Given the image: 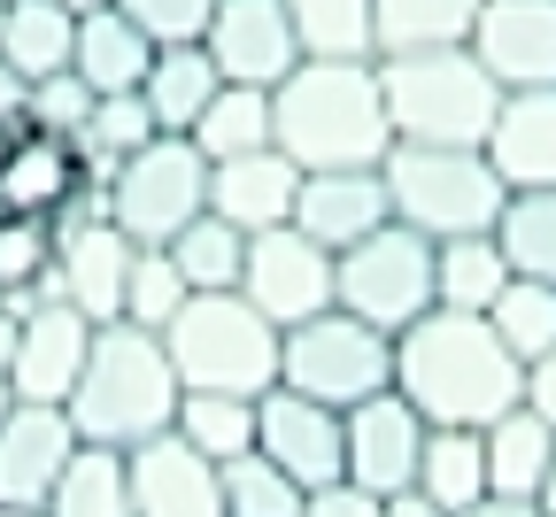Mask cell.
Segmentation results:
<instances>
[{
	"label": "cell",
	"instance_id": "obj_1",
	"mask_svg": "<svg viewBox=\"0 0 556 517\" xmlns=\"http://www.w3.org/2000/svg\"><path fill=\"white\" fill-rule=\"evenodd\" d=\"M394 394L426 425H495L526 402V363L495 340V325L471 310H426L394 332Z\"/></svg>",
	"mask_w": 556,
	"mask_h": 517
},
{
	"label": "cell",
	"instance_id": "obj_2",
	"mask_svg": "<svg viewBox=\"0 0 556 517\" xmlns=\"http://www.w3.org/2000/svg\"><path fill=\"white\" fill-rule=\"evenodd\" d=\"M270 147L294 171H371L387 163L394 124L379 93V62H294L270 86Z\"/></svg>",
	"mask_w": 556,
	"mask_h": 517
},
{
	"label": "cell",
	"instance_id": "obj_3",
	"mask_svg": "<svg viewBox=\"0 0 556 517\" xmlns=\"http://www.w3.org/2000/svg\"><path fill=\"white\" fill-rule=\"evenodd\" d=\"M178 371H170V348L163 332H139V325H93V348H86V371L70 387V425L78 440H101V449H139V440L170 432L178 417Z\"/></svg>",
	"mask_w": 556,
	"mask_h": 517
},
{
	"label": "cell",
	"instance_id": "obj_4",
	"mask_svg": "<svg viewBox=\"0 0 556 517\" xmlns=\"http://www.w3.org/2000/svg\"><path fill=\"white\" fill-rule=\"evenodd\" d=\"M379 93L394 139L417 147H486L503 109V86L486 78L471 47H426V54H379Z\"/></svg>",
	"mask_w": 556,
	"mask_h": 517
},
{
	"label": "cell",
	"instance_id": "obj_5",
	"mask_svg": "<svg viewBox=\"0 0 556 517\" xmlns=\"http://www.w3.org/2000/svg\"><path fill=\"white\" fill-rule=\"evenodd\" d=\"M387 201H394V225L426 232V240H464V232H495L503 225V171L486 163V147H417L394 139L387 147Z\"/></svg>",
	"mask_w": 556,
	"mask_h": 517
},
{
	"label": "cell",
	"instance_id": "obj_6",
	"mask_svg": "<svg viewBox=\"0 0 556 517\" xmlns=\"http://www.w3.org/2000/svg\"><path fill=\"white\" fill-rule=\"evenodd\" d=\"M170 371L186 394H270L278 387V325L248 293H186V310L163 325Z\"/></svg>",
	"mask_w": 556,
	"mask_h": 517
},
{
	"label": "cell",
	"instance_id": "obj_7",
	"mask_svg": "<svg viewBox=\"0 0 556 517\" xmlns=\"http://www.w3.org/2000/svg\"><path fill=\"white\" fill-rule=\"evenodd\" d=\"M278 387H294L325 409H356L394 387V340L348 310H317L278 332Z\"/></svg>",
	"mask_w": 556,
	"mask_h": 517
},
{
	"label": "cell",
	"instance_id": "obj_8",
	"mask_svg": "<svg viewBox=\"0 0 556 517\" xmlns=\"http://www.w3.org/2000/svg\"><path fill=\"white\" fill-rule=\"evenodd\" d=\"M433 302H441L433 240H426V232H409V225H394V216H387L379 232H364L356 248H340V255H332V310L379 325L387 340L409 332Z\"/></svg>",
	"mask_w": 556,
	"mask_h": 517
},
{
	"label": "cell",
	"instance_id": "obj_9",
	"mask_svg": "<svg viewBox=\"0 0 556 517\" xmlns=\"http://www.w3.org/2000/svg\"><path fill=\"white\" fill-rule=\"evenodd\" d=\"M208 209V155L186 131H155L139 155L109 171V225L131 248H170Z\"/></svg>",
	"mask_w": 556,
	"mask_h": 517
},
{
	"label": "cell",
	"instance_id": "obj_10",
	"mask_svg": "<svg viewBox=\"0 0 556 517\" xmlns=\"http://www.w3.org/2000/svg\"><path fill=\"white\" fill-rule=\"evenodd\" d=\"M240 293L287 332L317 310H332V248H317L302 225H270V232H248V270H240Z\"/></svg>",
	"mask_w": 556,
	"mask_h": 517
},
{
	"label": "cell",
	"instance_id": "obj_11",
	"mask_svg": "<svg viewBox=\"0 0 556 517\" xmlns=\"http://www.w3.org/2000/svg\"><path fill=\"white\" fill-rule=\"evenodd\" d=\"M255 449L287 471L302 494L348 479V432H340V409L294 394V387H270L255 394Z\"/></svg>",
	"mask_w": 556,
	"mask_h": 517
},
{
	"label": "cell",
	"instance_id": "obj_12",
	"mask_svg": "<svg viewBox=\"0 0 556 517\" xmlns=\"http://www.w3.org/2000/svg\"><path fill=\"white\" fill-rule=\"evenodd\" d=\"M201 47H208V62H217L225 86H263V93L302 62V39H294L287 0H217Z\"/></svg>",
	"mask_w": 556,
	"mask_h": 517
},
{
	"label": "cell",
	"instance_id": "obj_13",
	"mask_svg": "<svg viewBox=\"0 0 556 517\" xmlns=\"http://www.w3.org/2000/svg\"><path fill=\"white\" fill-rule=\"evenodd\" d=\"M340 432H348V487H364V494H402L417 487V456H426V417H417L394 387L356 402V409H340Z\"/></svg>",
	"mask_w": 556,
	"mask_h": 517
},
{
	"label": "cell",
	"instance_id": "obj_14",
	"mask_svg": "<svg viewBox=\"0 0 556 517\" xmlns=\"http://www.w3.org/2000/svg\"><path fill=\"white\" fill-rule=\"evenodd\" d=\"M131 240L109 225H78V232H62L54 240V270L39 278V302H70L78 317L93 325H116L124 317V286H131Z\"/></svg>",
	"mask_w": 556,
	"mask_h": 517
},
{
	"label": "cell",
	"instance_id": "obj_15",
	"mask_svg": "<svg viewBox=\"0 0 556 517\" xmlns=\"http://www.w3.org/2000/svg\"><path fill=\"white\" fill-rule=\"evenodd\" d=\"M464 47L486 62V78L503 93L556 86V0H479V24Z\"/></svg>",
	"mask_w": 556,
	"mask_h": 517
},
{
	"label": "cell",
	"instance_id": "obj_16",
	"mask_svg": "<svg viewBox=\"0 0 556 517\" xmlns=\"http://www.w3.org/2000/svg\"><path fill=\"white\" fill-rule=\"evenodd\" d=\"M70 456H78L70 409L62 402H16L0 417V509H47Z\"/></svg>",
	"mask_w": 556,
	"mask_h": 517
},
{
	"label": "cell",
	"instance_id": "obj_17",
	"mask_svg": "<svg viewBox=\"0 0 556 517\" xmlns=\"http://www.w3.org/2000/svg\"><path fill=\"white\" fill-rule=\"evenodd\" d=\"M131 464V517H225V479L201 449H186L178 432H155L124 449Z\"/></svg>",
	"mask_w": 556,
	"mask_h": 517
},
{
	"label": "cell",
	"instance_id": "obj_18",
	"mask_svg": "<svg viewBox=\"0 0 556 517\" xmlns=\"http://www.w3.org/2000/svg\"><path fill=\"white\" fill-rule=\"evenodd\" d=\"M93 348V317H78L70 302H31L16 325V355H9V387L16 402H70Z\"/></svg>",
	"mask_w": 556,
	"mask_h": 517
},
{
	"label": "cell",
	"instance_id": "obj_19",
	"mask_svg": "<svg viewBox=\"0 0 556 517\" xmlns=\"http://www.w3.org/2000/svg\"><path fill=\"white\" fill-rule=\"evenodd\" d=\"M387 216H394V201H387L379 163L371 171H302V186H294V225L332 255L356 248L364 232H379Z\"/></svg>",
	"mask_w": 556,
	"mask_h": 517
},
{
	"label": "cell",
	"instance_id": "obj_20",
	"mask_svg": "<svg viewBox=\"0 0 556 517\" xmlns=\"http://www.w3.org/2000/svg\"><path fill=\"white\" fill-rule=\"evenodd\" d=\"M86 163H78V139H62V131H39L16 116V139H9V155H0V209L9 216H54L70 193H78Z\"/></svg>",
	"mask_w": 556,
	"mask_h": 517
},
{
	"label": "cell",
	"instance_id": "obj_21",
	"mask_svg": "<svg viewBox=\"0 0 556 517\" xmlns=\"http://www.w3.org/2000/svg\"><path fill=\"white\" fill-rule=\"evenodd\" d=\"M294 186L302 171L278 155V147H255V155L232 163H208V209L240 232H270V225H294Z\"/></svg>",
	"mask_w": 556,
	"mask_h": 517
},
{
	"label": "cell",
	"instance_id": "obj_22",
	"mask_svg": "<svg viewBox=\"0 0 556 517\" xmlns=\"http://www.w3.org/2000/svg\"><path fill=\"white\" fill-rule=\"evenodd\" d=\"M486 163L503 171L510 193H526V186H556V86L503 93L495 131H486Z\"/></svg>",
	"mask_w": 556,
	"mask_h": 517
},
{
	"label": "cell",
	"instance_id": "obj_23",
	"mask_svg": "<svg viewBox=\"0 0 556 517\" xmlns=\"http://www.w3.org/2000/svg\"><path fill=\"white\" fill-rule=\"evenodd\" d=\"M155 62V39L139 31L116 0L109 9H86L78 16V47H70V70L93 86V93H139V78H148Z\"/></svg>",
	"mask_w": 556,
	"mask_h": 517
},
{
	"label": "cell",
	"instance_id": "obj_24",
	"mask_svg": "<svg viewBox=\"0 0 556 517\" xmlns=\"http://www.w3.org/2000/svg\"><path fill=\"white\" fill-rule=\"evenodd\" d=\"M479 440H486V494L533 502L541 479H548V456H556V425L518 402V409H503L495 425H479Z\"/></svg>",
	"mask_w": 556,
	"mask_h": 517
},
{
	"label": "cell",
	"instance_id": "obj_25",
	"mask_svg": "<svg viewBox=\"0 0 556 517\" xmlns=\"http://www.w3.org/2000/svg\"><path fill=\"white\" fill-rule=\"evenodd\" d=\"M217 62H208L201 39H178V47H155L148 62V78H139V101H148L155 131H193V116L217 101Z\"/></svg>",
	"mask_w": 556,
	"mask_h": 517
},
{
	"label": "cell",
	"instance_id": "obj_26",
	"mask_svg": "<svg viewBox=\"0 0 556 517\" xmlns=\"http://www.w3.org/2000/svg\"><path fill=\"white\" fill-rule=\"evenodd\" d=\"M39 517H131V464H124V449L78 440V456L62 464V479H54Z\"/></svg>",
	"mask_w": 556,
	"mask_h": 517
},
{
	"label": "cell",
	"instance_id": "obj_27",
	"mask_svg": "<svg viewBox=\"0 0 556 517\" xmlns=\"http://www.w3.org/2000/svg\"><path fill=\"white\" fill-rule=\"evenodd\" d=\"M471 24H479V0H371V47L379 54L464 47Z\"/></svg>",
	"mask_w": 556,
	"mask_h": 517
},
{
	"label": "cell",
	"instance_id": "obj_28",
	"mask_svg": "<svg viewBox=\"0 0 556 517\" xmlns=\"http://www.w3.org/2000/svg\"><path fill=\"white\" fill-rule=\"evenodd\" d=\"M70 47H78V16H70L62 0H9V24H0V62H9L24 86L70 70Z\"/></svg>",
	"mask_w": 556,
	"mask_h": 517
},
{
	"label": "cell",
	"instance_id": "obj_29",
	"mask_svg": "<svg viewBox=\"0 0 556 517\" xmlns=\"http://www.w3.org/2000/svg\"><path fill=\"white\" fill-rule=\"evenodd\" d=\"M433 278H441V302L433 310H471L486 317L495 293L510 286V255L495 232H464V240H433Z\"/></svg>",
	"mask_w": 556,
	"mask_h": 517
},
{
	"label": "cell",
	"instance_id": "obj_30",
	"mask_svg": "<svg viewBox=\"0 0 556 517\" xmlns=\"http://www.w3.org/2000/svg\"><path fill=\"white\" fill-rule=\"evenodd\" d=\"M417 494H433L448 517L486 494V440L471 425H426V456H417Z\"/></svg>",
	"mask_w": 556,
	"mask_h": 517
},
{
	"label": "cell",
	"instance_id": "obj_31",
	"mask_svg": "<svg viewBox=\"0 0 556 517\" xmlns=\"http://www.w3.org/2000/svg\"><path fill=\"white\" fill-rule=\"evenodd\" d=\"M208 163H232V155H255V147H270V93L263 86H217V101H208L186 131Z\"/></svg>",
	"mask_w": 556,
	"mask_h": 517
},
{
	"label": "cell",
	"instance_id": "obj_32",
	"mask_svg": "<svg viewBox=\"0 0 556 517\" xmlns=\"http://www.w3.org/2000/svg\"><path fill=\"white\" fill-rule=\"evenodd\" d=\"M294 39L309 62H379L371 47V0H287Z\"/></svg>",
	"mask_w": 556,
	"mask_h": 517
},
{
	"label": "cell",
	"instance_id": "obj_33",
	"mask_svg": "<svg viewBox=\"0 0 556 517\" xmlns=\"http://www.w3.org/2000/svg\"><path fill=\"white\" fill-rule=\"evenodd\" d=\"M170 432L186 449H201L208 464H232L255 449V394H178Z\"/></svg>",
	"mask_w": 556,
	"mask_h": 517
},
{
	"label": "cell",
	"instance_id": "obj_34",
	"mask_svg": "<svg viewBox=\"0 0 556 517\" xmlns=\"http://www.w3.org/2000/svg\"><path fill=\"white\" fill-rule=\"evenodd\" d=\"M170 263L186 270V286H193V293H232V286H240V270H248V232H240V225H225L217 209H201L193 225L170 240Z\"/></svg>",
	"mask_w": 556,
	"mask_h": 517
},
{
	"label": "cell",
	"instance_id": "obj_35",
	"mask_svg": "<svg viewBox=\"0 0 556 517\" xmlns=\"http://www.w3.org/2000/svg\"><path fill=\"white\" fill-rule=\"evenodd\" d=\"M148 139H155V116H148V101H139V93H93V116H86V131H78V163H86L93 186H109V171H116L124 155H139Z\"/></svg>",
	"mask_w": 556,
	"mask_h": 517
},
{
	"label": "cell",
	"instance_id": "obj_36",
	"mask_svg": "<svg viewBox=\"0 0 556 517\" xmlns=\"http://www.w3.org/2000/svg\"><path fill=\"white\" fill-rule=\"evenodd\" d=\"M503 255L518 278H548L556 286V186H526L503 201V225H495Z\"/></svg>",
	"mask_w": 556,
	"mask_h": 517
},
{
	"label": "cell",
	"instance_id": "obj_37",
	"mask_svg": "<svg viewBox=\"0 0 556 517\" xmlns=\"http://www.w3.org/2000/svg\"><path fill=\"white\" fill-rule=\"evenodd\" d=\"M486 325H495V340H503L518 363L548 355V348H556V286H548V278H518V270H510V286L495 293Z\"/></svg>",
	"mask_w": 556,
	"mask_h": 517
},
{
	"label": "cell",
	"instance_id": "obj_38",
	"mask_svg": "<svg viewBox=\"0 0 556 517\" xmlns=\"http://www.w3.org/2000/svg\"><path fill=\"white\" fill-rule=\"evenodd\" d=\"M217 479H225V517H302V502H309L263 449L217 464Z\"/></svg>",
	"mask_w": 556,
	"mask_h": 517
},
{
	"label": "cell",
	"instance_id": "obj_39",
	"mask_svg": "<svg viewBox=\"0 0 556 517\" xmlns=\"http://www.w3.org/2000/svg\"><path fill=\"white\" fill-rule=\"evenodd\" d=\"M186 270L170 263V248H139L131 255V286H124V325H139V332H163L178 310H186Z\"/></svg>",
	"mask_w": 556,
	"mask_h": 517
},
{
	"label": "cell",
	"instance_id": "obj_40",
	"mask_svg": "<svg viewBox=\"0 0 556 517\" xmlns=\"http://www.w3.org/2000/svg\"><path fill=\"white\" fill-rule=\"evenodd\" d=\"M47 270H54V225L0 209V293H39Z\"/></svg>",
	"mask_w": 556,
	"mask_h": 517
},
{
	"label": "cell",
	"instance_id": "obj_41",
	"mask_svg": "<svg viewBox=\"0 0 556 517\" xmlns=\"http://www.w3.org/2000/svg\"><path fill=\"white\" fill-rule=\"evenodd\" d=\"M86 116H93V86L78 78V70H54V78H31L24 86V124H39V131L78 139Z\"/></svg>",
	"mask_w": 556,
	"mask_h": 517
},
{
	"label": "cell",
	"instance_id": "obj_42",
	"mask_svg": "<svg viewBox=\"0 0 556 517\" xmlns=\"http://www.w3.org/2000/svg\"><path fill=\"white\" fill-rule=\"evenodd\" d=\"M116 9L148 31L155 47H178V39H201L208 16H217V0H116Z\"/></svg>",
	"mask_w": 556,
	"mask_h": 517
},
{
	"label": "cell",
	"instance_id": "obj_43",
	"mask_svg": "<svg viewBox=\"0 0 556 517\" xmlns=\"http://www.w3.org/2000/svg\"><path fill=\"white\" fill-rule=\"evenodd\" d=\"M302 517H387V502L364 494V487H348V479H332V487H317L302 502Z\"/></svg>",
	"mask_w": 556,
	"mask_h": 517
},
{
	"label": "cell",
	"instance_id": "obj_44",
	"mask_svg": "<svg viewBox=\"0 0 556 517\" xmlns=\"http://www.w3.org/2000/svg\"><path fill=\"white\" fill-rule=\"evenodd\" d=\"M526 409H541V417L556 425V348L526 363Z\"/></svg>",
	"mask_w": 556,
	"mask_h": 517
},
{
	"label": "cell",
	"instance_id": "obj_45",
	"mask_svg": "<svg viewBox=\"0 0 556 517\" xmlns=\"http://www.w3.org/2000/svg\"><path fill=\"white\" fill-rule=\"evenodd\" d=\"M456 517H541V502H518V494H479L471 509H456Z\"/></svg>",
	"mask_w": 556,
	"mask_h": 517
},
{
	"label": "cell",
	"instance_id": "obj_46",
	"mask_svg": "<svg viewBox=\"0 0 556 517\" xmlns=\"http://www.w3.org/2000/svg\"><path fill=\"white\" fill-rule=\"evenodd\" d=\"M387 517H448L433 494H417V487H402V494H387Z\"/></svg>",
	"mask_w": 556,
	"mask_h": 517
},
{
	"label": "cell",
	"instance_id": "obj_47",
	"mask_svg": "<svg viewBox=\"0 0 556 517\" xmlns=\"http://www.w3.org/2000/svg\"><path fill=\"white\" fill-rule=\"evenodd\" d=\"M16 116H24V78L0 62V124H16Z\"/></svg>",
	"mask_w": 556,
	"mask_h": 517
},
{
	"label": "cell",
	"instance_id": "obj_48",
	"mask_svg": "<svg viewBox=\"0 0 556 517\" xmlns=\"http://www.w3.org/2000/svg\"><path fill=\"white\" fill-rule=\"evenodd\" d=\"M533 502H541V517H556V456H548V479H541V494H533Z\"/></svg>",
	"mask_w": 556,
	"mask_h": 517
},
{
	"label": "cell",
	"instance_id": "obj_49",
	"mask_svg": "<svg viewBox=\"0 0 556 517\" xmlns=\"http://www.w3.org/2000/svg\"><path fill=\"white\" fill-rule=\"evenodd\" d=\"M16 409V387H9V371H0V417H9Z\"/></svg>",
	"mask_w": 556,
	"mask_h": 517
},
{
	"label": "cell",
	"instance_id": "obj_50",
	"mask_svg": "<svg viewBox=\"0 0 556 517\" xmlns=\"http://www.w3.org/2000/svg\"><path fill=\"white\" fill-rule=\"evenodd\" d=\"M62 9H70V16H86V9H109V0H62Z\"/></svg>",
	"mask_w": 556,
	"mask_h": 517
},
{
	"label": "cell",
	"instance_id": "obj_51",
	"mask_svg": "<svg viewBox=\"0 0 556 517\" xmlns=\"http://www.w3.org/2000/svg\"><path fill=\"white\" fill-rule=\"evenodd\" d=\"M9 139H16V124H0V155H9Z\"/></svg>",
	"mask_w": 556,
	"mask_h": 517
},
{
	"label": "cell",
	"instance_id": "obj_52",
	"mask_svg": "<svg viewBox=\"0 0 556 517\" xmlns=\"http://www.w3.org/2000/svg\"><path fill=\"white\" fill-rule=\"evenodd\" d=\"M0 517H39V509H0Z\"/></svg>",
	"mask_w": 556,
	"mask_h": 517
},
{
	"label": "cell",
	"instance_id": "obj_53",
	"mask_svg": "<svg viewBox=\"0 0 556 517\" xmlns=\"http://www.w3.org/2000/svg\"><path fill=\"white\" fill-rule=\"evenodd\" d=\"M0 24H9V0H0Z\"/></svg>",
	"mask_w": 556,
	"mask_h": 517
}]
</instances>
